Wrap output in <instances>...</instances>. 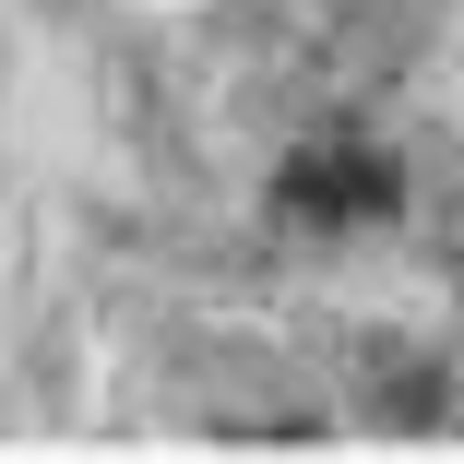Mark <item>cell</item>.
I'll return each mask as SVG.
<instances>
[{
	"instance_id": "obj_1",
	"label": "cell",
	"mask_w": 464,
	"mask_h": 464,
	"mask_svg": "<svg viewBox=\"0 0 464 464\" xmlns=\"http://www.w3.org/2000/svg\"><path fill=\"white\" fill-rule=\"evenodd\" d=\"M286 215L298 227H369V215H393V167L369 143H322L286 167Z\"/></svg>"
}]
</instances>
